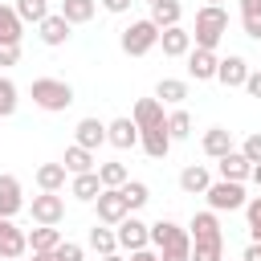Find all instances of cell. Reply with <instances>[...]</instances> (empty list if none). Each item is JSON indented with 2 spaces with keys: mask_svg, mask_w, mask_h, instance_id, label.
I'll use <instances>...</instances> for the list:
<instances>
[{
  "mask_svg": "<svg viewBox=\"0 0 261 261\" xmlns=\"http://www.w3.org/2000/svg\"><path fill=\"white\" fill-rule=\"evenodd\" d=\"M98 179H102V188H122L126 184V167L122 163H98Z\"/></svg>",
  "mask_w": 261,
  "mask_h": 261,
  "instance_id": "37",
  "label": "cell"
},
{
  "mask_svg": "<svg viewBox=\"0 0 261 261\" xmlns=\"http://www.w3.org/2000/svg\"><path fill=\"white\" fill-rule=\"evenodd\" d=\"M208 184H212V175H208V167H200V163H192V167L179 171V188H184L188 196H204Z\"/></svg>",
  "mask_w": 261,
  "mask_h": 261,
  "instance_id": "22",
  "label": "cell"
},
{
  "mask_svg": "<svg viewBox=\"0 0 261 261\" xmlns=\"http://www.w3.org/2000/svg\"><path fill=\"white\" fill-rule=\"evenodd\" d=\"M94 12H98V0H61V16H65L69 24L94 20Z\"/></svg>",
  "mask_w": 261,
  "mask_h": 261,
  "instance_id": "28",
  "label": "cell"
},
{
  "mask_svg": "<svg viewBox=\"0 0 261 261\" xmlns=\"http://www.w3.org/2000/svg\"><path fill=\"white\" fill-rule=\"evenodd\" d=\"M98 4H102L106 12H130V4H135V0H98Z\"/></svg>",
  "mask_w": 261,
  "mask_h": 261,
  "instance_id": "44",
  "label": "cell"
},
{
  "mask_svg": "<svg viewBox=\"0 0 261 261\" xmlns=\"http://www.w3.org/2000/svg\"><path fill=\"white\" fill-rule=\"evenodd\" d=\"M249 179H253V184L261 188V163H253V175H249Z\"/></svg>",
  "mask_w": 261,
  "mask_h": 261,
  "instance_id": "48",
  "label": "cell"
},
{
  "mask_svg": "<svg viewBox=\"0 0 261 261\" xmlns=\"http://www.w3.org/2000/svg\"><path fill=\"white\" fill-rule=\"evenodd\" d=\"M167 135H171V143L175 139H188L192 135V114L188 110H171L167 114Z\"/></svg>",
  "mask_w": 261,
  "mask_h": 261,
  "instance_id": "36",
  "label": "cell"
},
{
  "mask_svg": "<svg viewBox=\"0 0 261 261\" xmlns=\"http://www.w3.org/2000/svg\"><path fill=\"white\" fill-rule=\"evenodd\" d=\"M53 257H57V261H82V257H86V249H82L77 241H61V245L53 249Z\"/></svg>",
  "mask_w": 261,
  "mask_h": 261,
  "instance_id": "40",
  "label": "cell"
},
{
  "mask_svg": "<svg viewBox=\"0 0 261 261\" xmlns=\"http://www.w3.org/2000/svg\"><path fill=\"white\" fill-rule=\"evenodd\" d=\"M90 249H94L98 257L118 253V237H114V228H110V224H94V228H90Z\"/></svg>",
  "mask_w": 261,
  "mask_h": 261,
  "instance_id": "29",
  "label": "cell"
},
{
  "mask_svg": "<svg viewBox=\"0 0 261 261\" xmlns=\"http://www.w3.org/2000/svg\"><path fill=\"white\" fill-rule=\"evenodd\" d=\"M94 208H98V224H118V220L130 212L118 188H102V192L94 196Z\"/></svg>",
  "mask_w": 261,
  "mask_h": 261,
  "instance_id": "9",
  "label": "cell"
},
{
  "mask_svg": "<svg viewBox=\"0 0 261 261\" xmlns=\"http://www.w3.org/2000/svg\"><path fill=\"white\" fill-rule=\"evenodd\" d=\"M73 143L86 147V151H98V147L106 143V122H98V118H82V122L73 126Z\"/></svg>",
  "mask_w": 261,
  "mask_h": 261,
  "instance_id": "16",
  "label": "cell"
},
{
  "mask_svg": "<svg viewBox=\"0 0 261 261\" xmlns=\"http://www.w3.org/2000/svg\"><path fill=\"white\" fill-rule=\"evenodd\" d=\"M20 61V45L16 41H0V65H16Z\"/></svg>",
  "mask_w": 261,
  "mask_h": 261,
  "instance_id": "42",
  "label": "cell"
},
{
  "mask_svg": "<svg viewBox=\"0 0 261 261\" xmlns=\"http://www.w3.org/2000/svg\"><path fill=\"white\" fill-rule=\"evenodd\" d=\"M220 261H224V257H220Z\"/></svg>",
  "mask_w": 261,
  "mask_h": 261,
  "instance_id": "52",
  "label": "cell"
},
{
  "mask_svg": "<svg viewBox=\"0 0 261 261\" xmlns=\"http://www.w3.org/2000/svg\"><path fill=\"white\" fill-rule=\"evenodd\" d=\"M65 175H69L65 163H41L37 167V188L41 192H61L65 188Z\"/></svg>",
  "mask_w": 261,
  "mask_h": 261,
  "instance_id": "23",
  "label": "cell"
},
{
  "mask_svg": "<svg viewBox=\"0 0 261 261\" xmlns=\"http://www.w3.org/2000/svg\"><path fill=\"white\" fill-rule=\"evenodd\" d=\"M245 77H249V61H245V57L228 53V57H220V61H216V82H220V86L237 90V86H245Z\"/></svg>",
  "mask_w": 261,
  "mask_h": 261,
  "instance_id": "11",
  "label": "cell"
},
{
  "mask_svg": "<svg viewBox=\"0 0 261 261\" xmlns=\"http://www.w3.org/2000/svg\"><path fill=\"white\" fill-rule=\"evenodd\" d=\"M228 151H232V130H224V126L204 130V155L220 159V155H228Z\"/></svg>",
  "mask_w": 261,
  "mask_h": 261,
  "instance_id": "26",
  "label": "cell"
},
{
  "mask_svg": "<svg viewBox=\"0 0 261 261\" xmlns=\"http://www.w3.org/2000/svg\"><path fill=\"white\" fill-rule=\"evenodd\" d=\"M139 147L151 155V159H163L167 151H171V135H167V118L159 122V126H147V130H139Z\"/></svg>",
  "mask_w": 261,
  "mask_h": 261,
  "instance_id": "12",
  "label": "cell"
},
{
  "mask_svg": "<svg viewBox=\"0 0 261 261\" xmlns=\"http://www.w3.org/2000/svg\"><path fill=\"white\" fill-rule=\"evenodd\" d=\"M241 261H261V241H253V245L245 249V257H241Z\"/></svg>",
  "mask_w": 261,
  "mask_h": 261,
  "instance_id": "46",
  "label": "cell"
},
{
  "mask_svg": "<svg viewBox=\"0 0 261 261\" xmlns=\"http://www.w3.org/2000/svg\"><path fill=\"white\" fill-rule=\"evenodd\" d=\"M24 253H29L24 228H16L12 216H0V257H4V261H20Z\"/></svg>",
  "mask_w": 261,
  "mask_h": 261,
  "instance_id": "8",
  "label": "cell"
},
{
  "mask_svg": "<svg viewBox=\"0 0 261 261\" xmlns=\"http://www.w3.org/2000/svg\"><path fill=\"white\" fill-rule=\"evenodd\" d=\"M20 261H57V257H53V253H24Z\"/></svg>",
  "mask_w": 261,
  "mask_h": 261,
  "instance_id": "47",
  "label": "cell"
},
{
  "mask_svg": "<svg viewBox=\"0 0 261 261\" xmlns=\"http://www.w3.org/2000/svg\"><path fill=\"white\" fill-rule=\"evenodd\" d=\"M16 114V82L12 77H0V118Z\"/></svg>",
  "mask_w": 261,
  "mask_h": 261,
  "instance_id": "38",
  "label": "cell"
},
{
  "mask_svg": "<svg viewBox=\"0 0 261 261\" xmlns=\"http://www.w3.org/2000/svg\"><path fill=\"white\" fill-rule=\"evenodd\" d=\"M249 98H261V69H249V77H245V86H241Z\"/></svg>",
  "mask_w": 261,
  "mask_h": 261,
  "instance_id": "43",
  "label": "cell"
},
{
  "mask_svg": "<svg viewBox=\"0 0 261 261\" xmlns=\"http://www.w3.org/2000/svg\"><path fill=\"white\" fill-rule=\"evenodd\" d=\"M29 94H33V106H41V110H49V114L73 106V86L61 82V77H33Z\"/></svg>",
  "mask_w": 261,
  "mask_h": 261,
  "instance_id": "3",
  "label": "cell"
},
{
  "mask_svg": "<svg viewBox=\"0 0 261 261\" xmlns=\"http://www.w3.org/2000/svg\"><path fill=\"white\" fill-rule=\"evenodd\" d=\"M220 257H224V237L192 241V261H220Z\"/></svg>",
  "mask_w": 261,
  "mask_h": 261,
  "instance_id": "33",
  "label": "cell"
},
{
  "mask_svg": "<svg viewBox=\"0 0 261 261\" xmlns=\"http://www.w3.org/2000/svg\"><path fill=\"white\" fill-rule=\"evenodd\" d=\"M155 98H159V102H171V106H179V102L188 98V82H179V77H163V82L155 86Z\"/></svg>",
  "mask_w": 261,
  "mask_h": 261,
  "instance_id": "32",
  "label": "cell"
},
{
  "mask_svg": "<svg viewBox=\"0 0 261 261\" xmlns=\"http://www.w3.org/2000/svg\"><path fill=\"white\" fill-rule=\"evenodd\" d=\"M147 4H155V0H147Z\"/></svg>",
  "mask_w": 261,
  "mask_h": 261,
  "instance_id": "51",
  "label": "cell"
},
{
  "mask_svg": "<svg viewBox=\"0 0 261 261\" xmlns=\"http://www.w3.org/2000/svg\"><path fill=\"white\" fill-rule=\"evenodd\" d=\"M102 261H126V257H118V253H106V257H102Z\"/></svg>",
  "mask_w": 261,
  "mask_h": 261,
  "instance_id": "49",
  "label": "cell"
},
{
  "mask_svg": "<svg viewBox=\"0 0 261 261\" xmlns=\"http://www.w3.org/2000/svg\"><path fill=\"white\" fill-rule=\"evenodd\" d=\"M228 33V12L220 4H204L196 12V29H192V45L196 49H216Z\"/></svg>",
  "mask_w": 261,
  "mask_h": 261,
  "instance_id": "2",
  "label": "cell"
},
{
  "mask_svg": "<svg viewBox=\"0 0 261 261\" xmlns=\"http://www.w3.org/2000/svg\"><path fill=\"white\" fill-rule=\"evenodd\" d=\"M126 261H159V253H155V249H135Z\"/></svg>",
  "mask_w": 261,
  "mask_h": 261,
  "instance_id": "45",
  "label": "cell"
},
{
  "mask_svg": "<svg viewBox=\"0 0 261 261\" xmlns=\"http://www.w3.org/2000/svg\"><path fill=\"white\" fill-rule=\"evenodd\" d=\"M151 245L159 253V261H192V232L179 228L175 220H155L151 224Z\"/></svg>",
  "mask_w": 261,
  "mask_h": 261,
  "instance_id": "1",
  "label": "cell"
},
{
  "mask_svg": "<svg viewBox=\"0 0 261 261\" xmlns=\"http://www.w3.org/2000/svg\"><path fill=\"white\" fill-rule=\"evenodd\" d=\"M216 49H188V77H196V82H212L216 77Z\"/></svg>",
  "mask_w": 261,
  "mask_h": 261,
  "instance_id": "10",
  "label": "cell"
},
{
  "mask_svg": "<svg viewBox=\"0 0 261 261\" xmlns=\"http://www.w3.org/2000/svg\"><path fill=\"white\" fill-rule=\"evenodd\" d=\"M16 16H20L24 24H29V20L41 24V20L49 16V0H16Z\"/></svg>",
  "mask_w": 261,
  "mask_h": 261,
  "instance_id": "35",
  "label": "cell"
},
{
  "mask_svg": "<svg viewBox=\"0 0 261 261\" xmlns=\"http://www.w3.org/2000/svg\"><path fill=\"white\" fill-rule=\"evenodd\" d=\"M118 45H122L126 57H147V53L159 45V29L151 24V16H147V20H130V24L122 29Z\"/></svg>",
  "mask_w": 261,
  "mask_h": 261,
  "instance_id": "4",
  "label": "cell"
},
{
  "mask_svg": "<svg viewBox=\"0 0 261 261\" xmlns=\"http://www.w3.org/2000/svg\"><path fill=\"white\" fill-rule=\"evenodd\" d=\"M29 212H33L37 224H61L65 220V200H61V192H41V196H33Z\"/></svg>",
  "mask_w": 261,
  "mask_h": 261,
  "instance_id": "7",
  "label": "cell"
},
{
  "mask_svg": "<svg viewBox=\"0 0 261 261\" xmlns=\"http://www.w3.org/2000/svg\"><path fill=\"white\" fill-rule=\"evenodd\" d=\"M98 192H102L98 167H94V171H82V175H73V184H69V196H73V200H94Z\"/></svg>",
  "mask_w": 261,
  "mask_h": 261,
  "instance_id": "27",
  "label": "cell"
},
{
  "mask_svg": "<svg viewBox=\"0 0 261 261\" xmlns=\"http://www.w3.org/2000/svg\"><path fill=\"white\" fill-rule=\"evenodd\" d=\"M241 155H245L249 163H261V130H257V135H249V139L241 143Z\"/></svg>",
  "mask_w": 261,
  "mask_h": 261,
  "instance_id": "41",
  "label": "cell"
},
{
  "mask_svg": "<svg viewBox=\"0 0 261 261\" xmlns=\"http://www.w3.org/2000/svg\"><path fill=\"white\" fill-rule=\"evenodd\" d=\"M241 24H245V37L261 41V0H241Z\"/></svg>",
  "mask_w": 261,
  "mask_h": 261,
  "instance_id": "31",
  "label": "cell"
},
{
  "mask_svg": "<svg viewBox=\"0 0 261 261\" xmlns=\"http://www.w3.org/2000/svg\"><path fill=\"white\" fill-rule=\"evenodd\" d=\"M245 216H249V237H253V241H261V196L245 200Z\"/></svg>",
  "mask_w": 261,
  "mask_h": 261,
  "instance_id": "39",
  "label": "cell"
},
{
  "mask_svg": "<svg viewBox=\"0 0 261 261\" xmlns=\"http://www.w3.org/2000/svg\"><path fill=\"white\" fill-rule=\"evenodd\" d=\"M216 171H220V179H237V184H245V179L253 175V163L232 147L228 155H220V159H216Z\"/></svg>",
  "mask_w": 261,
  "mask_h": 261,
  "instance_id": "14",
  "label": "cell"
},
{
  "mask_svg": "<svg viewBox=\"0 0 261 261\" xmlns=\"http://www.w3.org/2000/svg\"><path fill=\"white\" fill-rule=\"evenodd\" d=\"M29 237V253H53L57 245H61V232H57V224H37L33 232H24Z\"/></svg>",
  "mask_w": 261,
  "mask_h": 261,
  "instance_id": "20",
  "label": "cell"
},
{
  "mask_svg": "<svg viewBox=\"0 0 261 261\" xmlns=\"http://www.w3.org/2000/svg\"><path fill=\"white\" fill-rule=\"evenodd\" d=\"M204 196H208V208H212V212L245 208V184H237V179H212Z\"/></svg>",
  "mask_w": 261,
  "mask_h": 261,
  "instance_id": "5",
  "label": "cell"
},
{
  "mask_svg": "<svg viewBox=\"0 0 261 261\" xmlns=\"http://www.w3.org/2000/svg\"><path fill=\"white\" fill-rule=\"evenodd\" d=\"M61 163H65L69 175H82V171H94V167H98V155L73 143V147H65V159H61Z\"/></svg>",
  "mask_w": 261,
  "mask_h": 261,
  "instance_id": "21",
  "label": "cell"
},
{
  "mask_svg": "<svg viewBox=\"0 0 261 261\" xmlns=\"http://www.w3.org/2000/svg\"><path fill=\"white\" fill-rule=\"evenodd\" d=\"M106 143L118 147V151L135 147V143H139V126H135V118H114V122H106Z\"/></svg>",
  "mask_w": 261,
  "mask_h": 261,
  "instance_id": "17",
  "label": "cell"
},
{
  "mask_svg": "<svg viewBox=\"0 0 261 261\" xmlns=\"http://www.w3.org/2000/svg\"><path fill=\"white\" fill-rule=\"evenodd\" d=\"M208 4H220V0H208Z\"/></svg>",
  "mask_w": 261,
  "mask_h": 261,
  "instance_id": "50",
  "label": "cell"
},
{
  "mask_svg": "<svg viewBox=\"0 0 261 261\" xmlns=\"http://www.w3.org/2000/svg\"><path fill=\"white\" fill-rule=\"evenodd\" d=\"M179 16H184L179 0H155L151 4V24L155 29H171V24H179Z\"/></svg>",
  "mask_w": 261,
  "mask_h": 261,
  "instance_id": "25",
  "label": "cell"
},
{
  "mask_svg": "<svg viewBox=\"0 0 261 261\" xmlns=\"http://www.w3.org/2000/svg\"><path fill=\"white\" fill-rule=\"evenodd\" d=\"M69 29H73V24H69V20L61 16V12H49V16H45V20L37 24V33H41V41H45V45H53V49L69 41Z\"/></svg>",
  "mask_w": 261,
  "mask_h": 261,
  "instance_id": "15",
  "label": "cell"
},
{
  "mask_svg": "<svg viewBox=\"0 0 261 261\" xmlns=\"http://www.w3.org/2000/svg\"><path fill=\"white\" fill-rule=\"evenodd\" d=\"M130 118H135V126H139V130L159 126V122H163V102H159V98H139V102H135V110H130Z\"/></svg>",
  "mask_w": 261,
  "mask_h": 261,
  "instance_id": "19",
  "label": "cell"
},
{
  "mask_svg": "<svg viewBox=\"0 0 261 261\" xmlns=\"http://www.w3.org/2000/svg\"><path fill=\"white\" fill-rule=\"evenodd\" d=\"M188 232H192V241L224 237V232H220V220H216V212H212V208H208V212H196V216H192V224H188Z\"/></svg>",
  "mask_w": 261,
  "mask_h": 261,
  "instance_id": "24",
  "label": "cell"
},
{
  "mask_svg": "<svg viewBox=\"0 0 261 261\" xmlns=\"http://www.w3.org/2000/svg\"><path fill=\"white\" fill-rule=\"evenodd\" d=\"M20 208H24L20 179H16V175H0V216H16Z\"/></svg>",
  "mask_w": 261,
  "mask_h": 261,
  "instance_id": "18",
  "label": "cell"
},
{
  "mask_svg": "<svg viewBox=\"0 0 261 261\" xmlns=\"http://www.w3.org/2000/svg\"><path fill=\"white\" fill-rule=\"evenodd\" d=\"M118 192H122V200H126V208H130V212H135V208H143V204L151 200V188H147L143 179H126Z\"/></svg>",
  "mask_w": 261,
  "mask_h": 261,
  "instance_id": "34",
  "label": "cell"
},
{
  "mask_svg": "<svg viewBox=\"0 0 261 261\" xmlns=\"http://www.w3.org/2000/svg\"><path fill=\"white\" fill-rule=\"evenodd\" d=\"M20 37H24V20L16 16V8L0 4V41H16L20 45Z\"/></svg>",
  "mask_w": 261,
  "mask_h": 261,
  "instance_id": "30",
  "label": "cell"
},
{
  "mask_svg": "<svg viewBox=\"0 0 261 261\" xmlns=\"http://www.w3.org/2000/svg\"><path fill=\"white\" fill-rule=\"evenodd\" d=\"M159 45H163V57H188V49H192V33H188L184 24L159 29Z\"/></svg>",
  "mask_w": 261,
  "mask_h": 261,
  "instance_id": "13",
  "label": "cell"
},
{
  "mask_svg": "<svg viewBox=\"0 0 261 261\" xmlns=\"http://www.w3.org/2000/svg\"><path fill=\"white\" fill-rule=\"evenodd\" d=\"M114 237H118V249H126V253H135V249H147V245H151V224L126 212V216L114 224Z\"/></svg>",
  "mask_w": 261,
  "mask_h": 261,
  "instance_id": "6",
  "label": "cell"
}]
</instances>
